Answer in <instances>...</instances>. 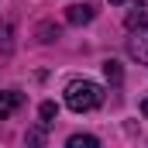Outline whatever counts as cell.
Wrapping results in <instances>:
<instances>
[{"mask_svg":"<svg viewBox=\"0 0 148 148\" xmlns=\"http://www.w3.org/2000/svg\"><path fill=\"white\" fill-rule=\"evenodd\" d=\"M110 3H114V7H121V3H127V0H110Z\"/></svg>","mask_w":148,"mask_h":148,"instance_id":"cell-12","label":"cell"},{"mask_svg":"<svg viewBox=\"0 0 148 148\" xmlns=\"http://www.w3.org/2000/svg\"><path fill=\"white\" fill-rule=\"evenodd\" d=\"M103 76H107L110 83H121V62H114V59H107V62H103Z\"/></svg>","mask_w":148,"mask_h":148,"instance_id":"cell-8","label":"cell"},{"mask_svg":"<svg viewBox=\"0 0 148 148\" xmlns=\"http://www.w3.org/2000/svg\"><path fill=\"white\" fill-rule=\"evenodd\" d=\"M141 114H145V117H148V97H145V100H141Z\"/></svg>","mask_w":148,"mask_h":148,"instance_id":"cell-11","label":"cell"},{"mask_svg":"<svg viewBox=\"0 0 148 148\" xmlns=\"http://www.w3.org/2000/svg\"><path fill=\"white\" fill-rule=\"evenodd\" d=\"M127 55H131L134 62L148 66V24L131 28V38H127Z\"/></svg>","mask_w":148,"mask_h":148,"instance_id":"cell-2","label":"cell"},{"mask_svg":"<svg viewBox=\"0 0 148 148\" xmlns=\"http://www.w3.org/2000/svg\"><path fill=\"white\" fill-rule=\"evenodd\" d=\"M38 117H41V124H52V121L59 117V107H55L52 100H45V103L38 107Z\"/></svg>","mask_w":148,"mask_h":148,"instance_id":"cell-6","label":"cell"},{"mask_svg":"<svg viewBox=\"0 0 148 148\" xmlns=\"http://www.w3.org/2000/svg\"><path fill=\"white\" fill-rule=\"evenodd\" d=\"M38 35H41V41H55V38H59V28H52V24H41V28H38Z\"/></svg>","mask_w":148,"mask_h":148,"instance_id":"cell-9","label":"cell"},{"mask_svg":"<svg viewBox=\"0 0 148 148\" xmlns=\"http://www.w3.org/2000/svg\"><path fill=\"white\" fill-rule=\"evenodd\" d=\"M66 17H69V24H90V21H93V7H86V3H73Z\"/></svg>","mask_w":148,"mask_h":148,"instance_id":"cell-4","label":"cell"},{"mask_svg":"<svg viewBox=\"0 0 148 148\" xmlns=\"http://www.w3.org/2000/svg\"><path fill=\"white\" fill-rule=\"evenodd\" d=\"M103 103V90L97 86V83H90V79H76L66 86V107L76 114H86V110H97Z\"/></svg>","mask_w":148,"mask_h":148,"instance_id":"cell-1","label":"cell"},{"mask_svg":"<svg viewBox=\"0 0 148 148\" xmlns=\"http://www.w3.org/2000/svg\"><path fill=\"white\" fill-rule=\"evenodd\" d=\"M138 24H148V0H134V10L127 14V28H138Z\"/></svg>","mask_w":148,"mask_h":148,"instance_id":"cell-5","label":"cell"},{"mask_svg":"<svg viewBox=\"0 0 148 148\" xmlns=\"http://www.w3.org/2000/svg\"><path fill=\"white\" fill-rule=\"evenodd\" d=\"M100 141L93 138V134H73L69 138V148H97Z\"/></svg>","mask_w":148,"mask_h":148,"instance_id":"cell-7","label":"cell"},{"mask_svg":"<svg viewBox=\"0 0 148 148\" xmlns=\"http://www.w3.org/2000/svg\"><path fill=\"white\" fill-rule=\"evenodd\" d=\"M21 103H24V97H21L17 90H0V121H7Z\"/></svg>","mask_w":148,"mask_h":148,"instance_id":"cell-3","label":"cell"},{"mask_svg":"<svg viewBox=\"0 0 148 148\" xmlns=\"http://www.w3.org/2000/svg\"><path fill=\"white\" fill-rule=\"evenodd\" d=\"M28 141H31V145H41V141H45V134H41V131H28Z\"/></svg>","mask_w":148,"mask_h":148,"instance_id":"cell-10","label":"cell"}]
</instances>
